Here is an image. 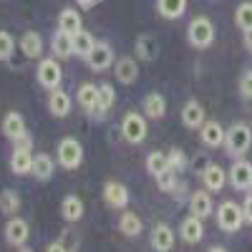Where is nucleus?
I'll return each instance as SVG.
<instances>
[{
  "mask_svg": "<svg viewBox=\"0 0 252 252\" xmlns=\"http://www.w3.org/2000/svg\"><path fill=\"white\" fill-rule=\"evenodd\" d=\"M48 111L56 119H66L71 114V96L63 89H53L51 96H48Z\"/></svg>",
  "mask_w": 252,
  "mask_h": 252,
  "instance_id": "nucleus-20",
  "label": "nucleus"
},
{
  "mask_svg": "<svg viewBox=\"0 0 252 252\" xmlns=\"http://www.w3.org/2000/svg\"><path fill=\"white\" fill-rule=\"evenodd\" d=\"M166 169H169V157H166L164 152H149V157H146V172L157 179Z\"/></svg>",
  "mask_w": 252,
  "mask_h": 252,
  "instance_id": "nucleus-34",
  "label": "nucleus"
},
{
  "mask_svg": "<svg viewBox=\"0 0 252 252\" xmlns=\"http://www.w3.org/2000/svg\"><path fill=\"white\" fill-rule=\"evenodd\" d=\"M3 134L5 139H10L13 144L23 141L28 136V129H26V119L20 111H8L5 119H3Z\"/></svg>",
  "mask_w": 252,
  "mask_h": 252,
  "instance_id": "nucleus-12",
  "label": "nucleus"
},
{
  "mask_svg": "<svg viewBox=\"0 0 252 252\" xmlns=\"http://www.w3.org/2000/svg\"><path fill=\"white\" fill-rule=\"evenodd\" d=\"M81 13L78 10H73V8H63L61 13H58V28L63 31V33H68V35H76L78 31H81Z\"/></svg>",
  "mask_w": 252,
  "mask_h": 252,
  "instance_id": "nucleus-28",
  "label": "nucleus"
},
{
  "mask_svg": "<svg viewBox=\"0 0 252 252\" xmlns=\"http://www.w3.org/2000/svg\"><path fill=\"white\" fill-rule=\"evenodd\" d=\"M86 63H89V68H91V71H96V73L106 71V68H114L116 56H114L111 43H106V40H96V46H94V51L89 53Z\"/></svg>",
  "mask_w": 252,
  "mask_h": 252,
  "instance_id": "nucleus-8",
  "label": "nucleus"
},
{
  "mask_svg": "<svg viewBox=\"0 0 252 252\" xmlns=\"http://www.w3.org/2000/svg\"><path fill=\"white\" fill-rule=\"evenodd\" d=\"M28 235H31V227H28V222H26L23 217L13 215V217L5 222V242H8V245H13V247H18V250H28V247H23V245L28 242Z\"/></svg>",
  "mask_w": 252,
  "mask_h": 252,
  "instance_id": "nucleus-9",
  "label": "nucleus"
},
{
  "mask_svg": "<svg viewBox=\"0 0 252 252\" xmlns=\"http://www.w3.org/2000/svg\"><path fill=\"white\" fill-rule=\"evenodd\" d=\"M76 101H78V106L86 111L89 116H96V109H98V86L91 83V81L81 83L78 91H76Z\"/></svg>",
  "mask_w": 252,
  "mask_h": 252,
  "instance_id": "nucleus-15",
  "label": "nucleus"
},
{
  "mask_svg": "<svg viewBox=\"0 0 252 252\" xmlns=\"http://www.w3.org/2000/svg\"><path fill=\"white\" fill-rule=\"evenodd\" d=\"M116 103V91L111 83H101L98 86V109H96V116H106Z\"/></svg>",
  "mask_w": 252,
  "mask_h": 252,
  "instance_id": "nucleus-31",
  "label": "nucleus"
},
{
  "mask_svg": "<svg viewBox=\"0 0 252 252\" xmlns=\"http://www.w3.org/2000/svg\"><path fill=\"white\" fill-rule=\"evenodd\" d=\"M224 136H227V131H224V126L220 121H204L202 129H199V139H202L204 146H209V149L222 146L224 144Z\"/></svg>",
  "mask_w": 252,
  "mask_h": 252,
  "instance_id": "nucleus-17",
  "label": "nucleus"
},
{
  "mask_svg": "<svg viewBox=\"0 0 252 252\" xmlns=\"http://www.w3.org/2000/svg\"><path fill=\"white\" fill-rule=\"evenodd\" d=\"M76 3H78L83 10H89V8H94V3H96V0H76Z\"/></svg>",
  "mask_w": 252,
  "mask_h": 252,
  "instance_id": "nucleus-44",
  "label": "nucleus"
},
{
  "mask_svg": "<svg viewBox=\"0 0 252 252\" xmlns=\"http://www.w3.org/2000/svg\"><path fill=\"white\" fill-rule=\"evenodd\" d=\"M187 40H189V46L197 48V51L209 48V46H212V40H215V26H212V20H209L207 15L192 18V23H189V28H187Z\"/></svg>",
  "mask_w": 252,
  "mask_h": 252,
  "instance_id": "nucleus-2",
  "label": "nucleus"
},
{
  "mask_svg": "<svg viewBox=\"0 0 252 252\" xmlns=\"http://www.w3.org/2000/svg\"><path fill=\"white\" fill-rule=\"evenodd\" d=\"M212 209H215V204H212V197H209V189H202V192H194L189 197V212L192 215L207 220L212 215Z\"/></svg>",
  "mask_w": 252,
  "mask_h": 252,
  "instance_id": "nucleus-24",
  "label": "nucleus"
},
{
  "mask_svg": "<svg viewBox=\"0 0 252 252\" xmlns=\"http://www.w3.org/2000/svg\"><path fill=\"white\" fill-rule=\"evenodd\" d=\"M94 46H96V38H94L89 31H83V28H81V31L73 35V56H78V58L86 61L89 53L94 51Z\"/></svg>",
  "mask_w": 252,
  "mask_h": 252,
  "instance_id": "nucleus-30",
  "label": "nucleus"
},
{
  "mask_svg": "<svg viewBox=\"0 0 252 252\" xmlns=\"http://www.w3.org/2000/svg\"><path fill=\"white\" fill-rule=\"evenodd\" d=\"M35 78L38 83L43 86L46 91H53L61 86V78H63V71L58 66V58H40L38 61V68H35Z\"/></svg>",
  "mask_w": 252,
  "mask_h": 252,
  "instance_id": "nucleus-7",
  "label": "nucleus"
},
{
  "mask_svg": "<svg viewBox=\"0 0 252 252\" xmlns=\"http://www.w3.org/2000/svg\"><path fill=\"white\" fill-rule=\"evenodd\" d=\"M187 10V0H157V13L166 20H177Z\"/></svg>",
  "mask_w": 252,
  "mask_h": 252,
  "instance_id": "nucleus-29",
  "label": "nucleus"
},
{
  "mask_svg": "<svg viewBox=\"0 0 252 252\" xmlns=\"http://www.w3.org/2000/svg\"><path fill=\"white\" fill-rule=\"evenodd\" d=\"M157 184H159L161 192H174V189L179 187V182H177V172L169 166L166 172H161V174L157 177Z\"/></svg>",
  "mask_w": 252,
  "mask_h": 252,
  "instance_id": "nucleus-37",
  "label": "nucleus"
},
{
  "mask_svg": "<svg viewBox=\"0 0 252 252\" xmlns=\"http://www.w3.org/2000/svg\"><path fill=\"white\" fill-rule=\"evenodd\" d=\"M227 172L222 169V166L220 164H215V161H209L207 164V169L202 172V182H204V187L209 189V192H222V189H224V184H227Z\"/></svg>",
  "mask_w": 252,
  "mask_h": 252,
  "instance_id": "nucleus-19",
  "label": "nucleus"
},
{
  "mask_svg": "<svg viewBox=\"0 0 252 252\" xmlns=\"http://www.w3.org/2000/svg\"><path fill=\"white\" fill-rule=\"evenodd\" d=\"M242 212H245V222L252 224V194L245 197V202H242Z\"/></svg>",
  "mask_w": 252,
  "mask_h": 252,
  "instance_id": "nucleus-40",
  "label": "nucleus"
},
{
  "mask_svg": "<svg viewBox=\"0 0 252 252\" xmlns=\"http://www.w3.org/2000/svg\"><path fill=\"white\" fill-rule=\"evenodd\" d=\"M157 53H159V48H157V40L152 35H139L136 38V58L139 61H154Z\"/></svg>",
  "mask_w": 252,
  "mask_h": 252,
  "instance_id": "nucleus-33",
  "label": "nucleus"
},
{
  "mask_svg": "<svg viewBox=\"0 0 252 252\" xmlns=\"http://www.w3.org/2000/svg\"><path fill=\"white\" fill-rule=\"evenodd\" d=\"M242 46L252 53V28H247V31H242Z\"/></svg>",
  "mask_w": 252,
  "mask_h": 252,
  "instance_id": "nucleus-42",
  "label": "nucleus"
},
{
  "mask_svg": "<svg viewBox=\"0 0 252 252\" xmlns=\"http://www.w3.org/2000/svg\"><path fill=\"white\" fill-rule=\"evenodd\" d=\"M235 23H237L240 31L252 28V3H250V0H245V3L237 5V10H235Z\"/></svg>",
  "mask_w": 252,
  "mask_h": 252,
  "instance_id": "nucleus-36",
  "label": "nucleus"
},
{
  "mask_svg": "<svg viewBox=\"0 0 252 252\" xmlns=\"http://www.w3.org/2000/svg\"><path fill=\"white\" fill-rule=\"evenodd\" d=\"M141 106H144L146 119L159 121V119H164V114H166V98H164L159 91H152V94H146V96H144Z\"/></svg>",
  "mask_w": 252,
  "mask_h": 252,
  "instance_id": "nucleus-22",
  "label": "nucleus"
},
{
  "mask_svg": "<svg viewBox=\"0 0 252 252\" xmlns=\"http://www.w3.org/2000/svg\"><path fill=\"white\" fill-rule=\"evenodd\" d=\"M245 224V212H242V204L227 199L217 207V227L222 229V232H229L235 235L240 232V227Z\"/></svg>",
  "mask_w": 252,
  "mask_h": 252,
  "instance_id": "nucleus-3",
  "label": "nucleus"
},
{
  "mask_svg": "<svg viewBox=\"0 0 252 252\" xmlns=\"http://www.w3.org/2000/svg\"><path fill=\"white\" fill-rule=\"evenodd\" d=\"M56 157H58V164L63 166V169H68V172H76L81 161H83V146L78 139L73 136H66V139H61L58 146H56Z\"/></svg>",
  "mask_w": 252,
  "mask_h": 252,
  "instance_id": "nucleus-4",
  "label": "nucleus"
},
{
  "mask_svg": "<svg viewBox=\"0 0 252 252\" xmlns=\"http://www.w3.org/2000/svg\"><path fill=\"white\" fill-rule=\"evenodd\" d=\"M15 48H18V40L8 31H0V61H13Z\"/></svg>",
  "mask_w": 252,
  "mask_h": 252,
  "instance_id": "nucleus-35",
  "label": "nucleus"
},
{
  "mask_svg": "<svg viewBox=\"0 0 252 252\" xmlns=\"http://www.w3.org/2000/svg\"><path fill=\"white\" fill-rule=\"evenodd\" d=\"M149 134V126H146L144 114L139 111H126L121 119V136L129 141V144H141Z\"/></svg>",
  "mask_w": 252,
  "mask_h": 252,
  "instance_id": "nucleus-5",
  "label": "nucleus"
},
{
  "mask_svg": "<svg viewBox=\"0 0 252 252\" xmlns=\"http://www.w3.org/2000/svg\"><path fill=\"white\" fill-rule=\"evenodd\" d=\"M33 152H31V134L23 139V141H18L15 144V149H13V154H10V172L15 174V177H26V174H31V169H33Z\"/></svg>",
  "mask_w": 252,
  "mask_h": 252,
  "instance_id": "nucleus-6",
  "label": "nucleus"
},
{
  "mask_svg": "<svg viewBox=\"0 0 252 252\" xmlns=\"http://www.w3.org/2000/svg\"><path fill=\"white\" fill-rule=\"evenodd\" d=\"M46 250H48V252H63V250H66V242L56 240V242H51V245H48Z\"/></svg>",
  "mask_w": 252,
  "mask_h": 252,
  "instance_id": "nucleus-43",
  "label": "nucleus"
},
{
  "mask_svg": "<svg viewBox=\"0 0 252 252\" xmlns=\"http://www.w3.org/2000/svg\"><path fill=\"white\" fill-rule=\"evenodd\" d=\"M53 172H56L53 159H51L46 152H38V154L33 157V169H31V174H33L38 182H48V179L53 177Z\"/></svg>",
  "mask_w": 252,
  "mask_h": 252,
  "instance_id": "nucleus-27",
  "label": "nucleus"
},
{
  "mask_svg": "<svg viewBox=\"0 0 252 252\" xmlns=\"http://www.w3.org/2000/svg\"><path fill=\"white\" fill-rule=\"evenodd\" d=\"M207 119H204V106L199 101H194V98H189L184 106H182V124L187 126V129H202V124H204Z\"/></svg>",
  "mask_w": 252,
  "mask_h": 252,
  "instance_id": "nucleus-18",
  "label": "nucleus"
},
{
  "mask_svg": "<svg viewBox=\"0 0 252 252\" xmlns=\"http://www.w3.org/2000/svg\"><path fill=\"white\" fill-rule=\"evenodd\" d=\"M51 51H53V56H56L58 61L71 58V56H73V35L63 33V31L58 28V31L53 33V38H51Z\"/></svg>",
  "mask_w": 252,
  "mask_h": 252,
  "instance_id": "nucleus-25",
  "label": "nucleus"
},
{
  "mask_svg": "<svg viewBox=\"0 0 252 252\" xmlns=\"http://www.w3.org/2000/svg\"><path fill=\"white\" fill-rule=\"evenodd\" d=\"M129 199H131V194H129V189H126V184H121L116 179H109L106 184H103V202H106V207L126 209Z\"/></svg>",
  "mask_w": 252,
  "mask_h": 252,
  "instance_id": "nucleus-10",
  "label": "nucleus"
},
{
  "mask_svg": "<svg viewBox=\"0 0 252 252\" xmlns=\"http://www.w3.org/2000/svg\"><path fill=\"white\" fill-rule=\"evenodd\" d=\"M119 229L124 237H139L141 229H144V222L136 212H131V209H124L121 217H119Z\"/></svg>",
  "mask_w": 252,
  "mask_h": 252,
  "instance_id": "nucleus-26",
  "label": "nucleus"
},
{
  "mask_svg": "<svg viewBox=\"0 0 252 252\" xmlns=\"http://www.w3.org/2000/svg\"><path fill=\"white\" fill-rule=\"evenodd\" d=\"M207 164H209V161H207V159H204V157H202V154H199V157H194V161H192V169H194V172H199V174H202V172H204V169H207Z\"/></svg>",
  "mask_w": 252,
  "mask_h": 252,
  "instance_id": "nucleus-41",
  "label": "nucleus"
},
{
  "mask_svg": "<svg viewBox=\"0 0 252 252\" xmlns=\"http://www.w3.org/2000/svg\"><path fill=\"white\" fill-rule=\"evenodd\" d=\"M252 146V129L245 124V121H237L227 129V136H224V149L232 159H240L250 152Z\"/></svg>",
  "mask_w": 252,
  "mask_h": 252,
  "instance_id": "nucleus-1",
  "label": "nucleus"
},
{
  "mask_svg": "<svg viewBox=\"0 0 252 252\" xmlns=\"http://www.w3.org/2000/svg\"><path fill=\"white\" fill-rule=\"evenodd\" d=\"M174 242H177V237H174V232H172V227L164 224V222H159V224L154 227V232H152V247H154L157 252H169V250H174Z\"/></svg>",
  "mask_w": 252,
  "mask_h": 252,
  "instance_id": "nucleus-21",
  "label": "nucleus"
},
{
  "mask_svg": "<svg viewBox=\"0 0 252 252\" xmlns=\"http://www.w3.org/2000/svg\"><path fill=\"white\" fill-rule=\"evenodd\" d=\"M179 237H182L187 245H197V242L204 237V224H202V217H197V215L189 212V215L182 220V224H179Z\"/></svg>",
  "mask_w": 252,
  "mask_h": 252,
  "instance_id": "nucleus-14",
  "label": "nucleus"
},
{
  "mask_svg": "<svg viewBox=\"0 0 252 252\" xmlns=\"http://www.w3.org/2000/svg\"><path fill=\"white\" fill-rule=\"evenodd\" d=\"M114 76L119 83H124V86H131V83L139 81V61L134 56H121L116 58L114 63Z\"/></svg>",
  "mask_w": 252,
  "mask_h": 252,
  "instance_id": "nucleus-11",
  "label": "nucleus"
},
{
  "mask_svg": "<svg viewBox=\"0 0 252 252\" xmlns=\"http://www.w3.org/2000/svg\"><path fill=\"white\" fill-rule=\"evenodd\" d=\"M240 96L245 101H252V71H245L240 76Z\"/></svg>",
  "mask_w": 252,
  "mask_h": 252,
  "instance_id": "nucleus-39",
  "label": "nucleus"
},
{
  "mask_svg": "<svg viewBox=\"0 0 252 252\" xmlns=\"http://www.w3.org/2000/svg\"><path fill=\"white\" fill-rule=\"evenodd\" d=\"M83 212H86V207H83V199L78 194L63 197V202H61V217L66 222H81Z\"/></svg>",
  "mask_w": 252,
  "mask_h": 252,
  "instance_id": "nucleus-23",
  "label": "nucleus"
},
{
  "mask_svg": "<svg viewBox=\"0 0 252 252\" xmlns=\"http://www.w3.org/2000/svg\"><path fill=\"white\" fill-rule=\"evenodd\" d=\"M229 184H232L235 189H240V192H247V189L252 187V164L245 161L242 157L232 164V169H229Z\"/></svg>",
  "mask_w": 252,
  "mask_h": 252,
  "instance_id": "nucleus-13",
  "label": "nucleus"
},
{
  "mask_svg": "<svg viewBox=\"0 0 252 252\" xmlns=\"http://www.w3.org/2000/svg\"><path fill=\"white\" fill-rule=\"evenodd\" d=\"M18 48L23 51L26 58H43V35H40L38 31H26L23 35H20L18 40Z\"/></svg>",
  "mask_w": 252,
  "mask_h": 252,
  "instance_id": "nucleus-16",
  "label": "nucleus"
},
{
  "mask_svg": "<svg viewBox=\"0 0 252 252\" xmlns=\"http://www.w3.org/2000/svg\"><path fill=\"white\" fill-rule=\"evenodd\" d=\"M166 157H169V166H172L174 172H184L187 166H189V164H187V157H184L182 149H172Z\"/></svg>",
  "mask_w": 252,
  "mask_h": 252,
  "instance_id": "nucleus-38",
  "label": "nucleus"
},
{
  "mask_svg": "<svg viewBox=\"0 0 252 252\" xmlns=\"http://www.w3.org/2000/svg\"><path fill=\"white\" fill-rule=\"evenodd\" d=\"M18 209H20V194L15 189H3L0 192V212L5 217H13V215H18Z\"/></svg>",
  "mask_w": 252,
  "mask_h": 252,
  "instance_id": "nucleus-32",
  "label": "nucleus"
}]
</instances>
